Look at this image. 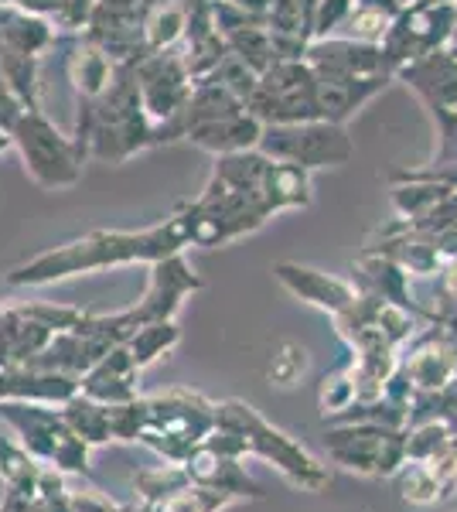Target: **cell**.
Here are the masks:
<instances>
[{"instance_id": "44dd1931", "label": "cell", "mask_w": 457, "mask_h": 512, "mask_svg": "<svg viewBox=\"0 0 457 512\" xmlns=\"http://www.w3.org/2000/svg\"><path fill=\"white\" fill-rule=\"evenodd\" d=\"M69 506H72V512H113L116 502L89 489V492H69Z\"/></svg>"}, {"instance_id": "d6986e66", "label": "cell", "mask_w": 457, "mask_h": 512, "mask_svg": "<svg viewBox=\"0 0 457 512\" xmlns=\"http://www.w3.org/2000/svg\"><path fill=\"white\" fill-rule=\"evenodd\" d=\"M304 369H307V352L301 349V345H294V342H284L280 345V352L270 359V383H277V386H294L297 379L304 376Z\"/></svg>"}, {"instance_id": "8fae6325", "label": "cell", "mask_w": 457, "mask_h": 512, "mask_svg": "<svg viewBox=\"0 0 457 512\" xmlns=\"http://www.w3.org/2000/svg\"><path fill=\"white\" fill-rule=\"evenodd\" d=\"M38 472H41V465L21 448V441L0 437V482H4L7 489L24 492V495H35Z\"/></svg>"}, {"instance_id": "ba28073f", "label": "cell", "mask_w": 457, "mask_h": 512, "mask_svg": "<svg viewBox=\"0 0 457 512\" xmlns=\"http://www.w3.org/2000/svg\"><path fill=\"white\" fill-rule=\"evenodd\" d=\"M280 284L287 287L290 294H297L307 304H318V308L331 311V315H345V311L355 308V291L338 277H328L321 270L311 267H294V263H280L277 267Z\"/></svg>"}, {"instance_id": "603a6c76", "label": "cell", "mask_w": 457, "mask_h": 512, "mask_svg": "<svg viewBox=\"0 0 457 512\" xmlns=\"http://www.w3.org/2000/svg\"><path fill=\"white\" fill-rule=\"evenodd\" d=\"M134 512H151V506H147V502H140V506H134Z\"/></svg>"}, {"instance_id": "4fadbf2b", "label": "cell", "mask_w": 457, "mask_h": 512, "mask_svg": "<svg viewBox=\"0 0 457 512\" xmlns=\"http://www.w3.org/2000/svg\"><path fill=\"white\" fill-rule=\"evenodd\" d=\"M232 495L219 492V489H205V485L188 482L185 489L164 495L161 502H154L151 512H222L226 506H232Z\"/></svg>"}, {"instance_id": "52a82bcc", "label": "cell", "mask_w": 457, "mask_h": 512, "mask_svg": "<svg viewBox=\"0 0 457 512\" xmlns=\"http://www.w3.org/2000/svg\"><path fill=\"white\" fill-rule=\"evenodd\" d=\"M137 373L140 369L134 366V359H130L127 345L120 342V345H113L89 373L79 376V393L93 396L96 403H106V407L137 400Z\"/></svg>"}, {"instance_id": "5b68a950", "label": "cell", "mask_w": 457, "mask_h": 512, "mask_svg": "<svg viewBox=\"0 0 457 512\" xmlns=\"http://www.w3.org/2000/svg\"><path fill=\"white\" fill-rule=\"evenodd\" d=\"M14 137H18V144L24 151L28 171L41 181V185H62V181L76 178L72 171H65V164H72L69 161V144L58 140V134L38 117V113L21 117L18 123H14Z\"/></svg>"}, {"instance_id": "5bb4252c", "label": "cell", "mask_w": 457, "mask_h": 512, "mask_svg": "<svg viewBox=\"0 0 457 512\" xmlns=\"http://www.w3.org/2000/svg\"><path fill=\"white\" fill-rule=\"evenodd\" d=\"M454 441V431L447 420H423L406 434V461H434Z\"/></svg>"}, {"instance_id": "7402d4cb", "label": "cell", "mask_w": 457, "mask_h": 512, "mask_svg": "<svg viewBox=\"0 0 457 512\" xmlns=\"http://www.w3.org/2000/svg\"><path fill=\"white\" fill-rule=\"evenodd\" d=\"M7 144H11V137H7V134H0V151H4Z\"/></svg>"}, {"instance_id": "7a4b0ae2", "label": "cell", "mask_w": 457, "mask_h": 512, "mask_svg": "<svg viewBox=\"0 0 457 512\" xmlns=\"http://www.w3.org/2000/svg\"><path fill=\"white\" fill-rule=\"evenodd\" d=\"M215 427L222 431H232L246 441V451L253 458H263L277 468L280 475L287 478L294 489L301 492H321L324 485L331 482L328 468L314 458L311 451L304 448L301 441H294L290 434L277 431L273 424H267L260 414H256L249 403L243 400H226L215 403Z\"/></svg>"}, {"instance_id": "9a60e30c", "label": "cell", "mask_w": 457, "mask_h": 512, "mask_svg": "<svg viewBox=\"0 0 457 512\" xmlns=\"http://www.w3.org/2000/svg\"><path fill=\"white\" fill-rule=\"evenodd\" d=\"M188 485V472L185 465H157V468H144V472L134 475V489L140 492V502H147V506H154V502H161L164 495L178 492Z\"/></svg>"}, {"instance_id": "277c9868", "label": "cell", "mask_w": 457, "mask_h": 512, "mask_svg": "<svg viewBox=\"0 0 457 512\" xmlns=\"http://www.w3.org/2000/svg\"><path fill=\"white\" fill-rule=\"evenodd\" d=\"M0 420L18 434L21 448L38 461L48 465L55 454V444L69 434L62 410H55V403H38V400H0Z\"/></svg>"}, {"instance_id": "6da1fadb", "label": "cell", "mask_w": 457, "mask_h": 512, "mask_svg": "<svg viewBox=\"0 0 457 512\" xmlns=\"http://www.w3.org/2000/svg\"><path fill=\"white\" fill-rule=\"evenodd\" d=\"M188 239L185 229L168 226L157 233L144 236H123V233H93L89 239L69 243L62 250H48L35 256V260L21 263L18 270H11L7 284L24 287V284H48V280H62L72 274H86V270L110 267V263H127V260H164L178 250Z\"/></svg>"}, {"instance_id": "30bf717a", "label": "cell", "mask_w": 457, "mask_h": 512, "mask_svg": "<svg viewBox=\"0 0 457 512\" xmlns=\"http://www.w3.org/2000/svg\"><path fill=\"white\" fill-rule=\"evenodd\" d=\"M178 325H174L171 318H164V321H147V325H140L134 335L127 338V352H130V359H134V366L137 369H147L151 362L161 359L164 352H171L174 345H178Z\"/></svg>"}, {"instance_id": "8992f818", "label": "cell", "mask_w": 457, "mask_h": 512, "mask_svg": "<svg viewBox=\"0 0 457 512\" xmlns=\"http://www.w3.org/2000/svg\"><path fill=\"white\" fill-rule=\"evenodd\" d=\"M185 472H188V482L205 485V489H219V492L232 495L236 502L239 499H249V502L267 499L263 485L246 475L243 458H226V454H215L209 448H202V444L188 454Z\"/></svg>"}, {"instance_id": "cb8c5ba5", "label": "cell", "mask_w": 457, "mask_h": 512, "mask_svg": "<svg viewBox=\"0 0 457 512\" xmlns=\"http://www.w3.org/2000/svg\"><path fill=\"white\" fill-rule=\"evenodd\" d=\"M0 502H4V482H0Z\"/></svg>"}, {"instance_id": "ac0fdd59", "label": "cell", "mask_w": 457, "mask_h": 512, "mask_svg": "<svg viewBox=\"0 0 457 512\" xmlns=\"http://www.w3.org/2000/svg\"><path fill=\"white\" fill-rule=\"evenodd\" d=\"M89 444L82 441V437H76V434H65L62 441L55 444V454H52V461L48 465L52 468H58L62 475H86L89 472Z\"/></svg>"}, {"instance_id": "e0dca14e", "label": "cell", "mask_w": 457, "mask_h": 512, "mask_svg": "<svg viewBox=\"0 0 457 512\" xmlns=\"http://www.w3.org/2000/svg\"><path fill=\"white\" fill-rule=\"evenodd\" d=\"M110 410V434L113 441L134 444L140 441V434L147 431V400H127V403H113Z\"/></svg>"}, {"instance_id": "9c48e42d", "label": "cell", "mask_w": 457, "mask_h": 512, "mask_svg": "<svg viewBox=\"0 0 457 512\" xmlns=\"http://www.w3.org/2000/svg\"><path fill=\"white\" fill-rule=\"evenodd\" d=\"M62 417H65V427H69L76 437H82L89 448H103V444L113 441L110 410H106V403H96L93 396L76 393L72 400H65L62 403Z\"/></svg>"}, {"instance_id": "3957f363", "label": "cell", "mask_w": 457, "mask_h": 512, "mask_svg": "<svg viewBox=\"0 0 457 512\" xmlns=\"http://www.w3.org/2000/svg\"><path fill=\"white\" fill-rule=\"evenodd\" d=\"M324 448H328L335 465L359 475L393 478L406 465V431H400V427L359 420V424L335 427V431L324 434Z\"/></svg>"}, {"instance_id": "2e32d148", "label": "cell", "mask_w": 457, "mask_h": 512, "mask_svg": "<svg viewBox=\"0 0 457 512\" xmlns=\"http://www.w3.org/2000/svg\"><path fill=\"white\" fill-rule=\"evenodd\" d=\"M406 373H410V379L420 390H440V386H447V379L454 376V355L427 349L413 362H406Z\"/></svg>"}, {"instance_id": "ffe728a7", "label": "cell", "mask_w": 457, "mask_h": 512, "mask_svg": "<svg viewBox=\"0 0 457 512\" xmlns=\"http://www.w3.org/2000/svg\"><path fill=\"white\" fill-rule=\"evenodd\" d=\"M321 414H345L355 403V373H338L321 383Z\"/></svg>"}, {"instance_id": "7c38bea8", "label": "cell", "mask_w": 457, "mask_h": 512, "mask_svg": "<svg viewBox=\"0 0 457 512\" xmlns=\"http://www.w3.org/2000/svg\"><path fill=\"white\" fill-rule=\"evenodd\" d=\"M393 478H396V489H400V499L410 502V506H434V502L444 499L430 461H406Z\"/></svg>"}]
</instances>
